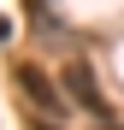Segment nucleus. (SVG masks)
<instances>
[{"mask_svg":"<svg viewBox=\"0 0 124 130\" xmlns=\"http://www.w3.org/2000/svg\"><path fill=\"white\" fill-rule=\"evenodd\" d=\"M65 83H71V101H77V106H89L95 118H107V95L95 89V77H89V65H83V59L65 65Z\"/></svg>","mask_w":124,"mask_h":130,"instance_id":"2","label":"nucleus"},{"mask_svg":"<svg viewBox=\"0 0 124 130\" xmlns=\"http://www.w3.org/2000/svg\"><path fill=\"white\" fill-rule=\"evenodd\" d=\"M18 89H24V101L36 106L41 118H59V112H65V95H59L53 83H47V77L36 71V65H18Z\"/></svg>","mask_w":124,"mask_h":130,"instance_id":"1","label":"nucleus"}]
</instances>
